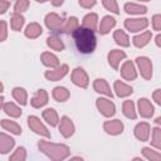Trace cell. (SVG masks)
Listing matches in <instances>:
<instances>
[{"label": "cell", "instance_id": "1", "mask_svg": "<svg viewBox=\"0 0 161 161\" xmlns=\"http://www.w3.org/2000/svg\"><path fill=\"white\" fill-rule=\"evenodd\" d=\"M73 40H74L77 50L80 54L93 53L96 49V45H97V39H96L94 31L88 28H84V26H78L73 31Z\"/></svg>", "mask_w": 161, "mask_h": 161}, {"label": "cell", "instance_id": "2", "mask_svg": "<svg viewBox=\"0 0 161 161\" xmlns=\"http://www.w3.org/2000/svg\"><path fill=\"white\" fill-rule=\"evenodd\" d=\"M39 150L53 160H63L69 155V148L64 145H54L49 142H39Z\"/></svg>", "mask_w": 161, "mask_h": 161}, {"label": "cell", "instance_id": "3", "mask_svg": "<svg viewBox=\"0 0 161 161\" xmlns=\"http://www.w3.org/2000/svg\"><path fill=\"white\" fill-rule=\"evenodd\" d=\"M28 126L30 127L31 131H34L35 133L40 135V136H44V137H49L50 133L48 132L47 127L40 122V119L35 116H29L28 117Z\"/></svg>", "mask_w": 161, "mask_h": 161}, {"label": "cell", "instance_id": "4", "mask_svg": "<svg viewBox=\"0 0 161 161\" xmlns=\"http://www.w3.org/2000/svg\"><path fill=\"white\" fill-rule=\"evenodd\" d=\"M136 60H137L141 75L145 79H150L151 75H152V63H151V60L146 57H138Z\"/></svg>", "mask_w": 161, "mask_h": 161}, {"label": "cell", "instance_id": "5", "mask_svg": "<svg viewBox=\"0 0 161 161\" xmlns=\"http://www.w3.org/2000/svg\"><path fill=\"white\" fill-rule=\"evenodd\" d=\"M45 24L50 29V30H54V31H60L63 24H64V20L63 18H60L59 15L52 13V14H48L47 18H45Z\"/></svg>", "mask_w": 161, "mask_h": 161}, {"label": "cell", "instance_id": "6", "mask_svg": "<svg viewBox=\"0 0 161 161\" xmlns=\"http://www.w3.org/2000/svg\"><path fill=\"white\" fill-rule=\"evenodd\" d=\"M97 107H98L99 112H101L103 116H106V117L113 116V114H114V111H116L114 104H113L111 101L104 99V98L97 99Z\"/></svg>", "mask_w": 161, "mask_h": 161}, {"label": "cell", "instance_id": "7", "mask_svg": "<svg viewBox=\"0 0 161 161\" xmlns=\"http://www.w3.org/2000/svg\"><path fill=\"white\" fill-rule=\"evenodd\" d=\"M147 24H148V21L145 18H142V19H126V21H125V26L130 31H140V30L145 29L147 26Z\"/></svg>", "mask_w": 161, "mask_h": 161}, {"label": "cell", "instance_id": "8", "mask_svg": "<svg viewBox=\"0 0 161 161\" xmlns=\"http://www.w3.org/2000/svg\"><path fill=\"white\" fill-rule=\"evenodd\" d=\"M72 80L74 84L79 86V87H87L88 84V77L86 74V72L82 68H75L73 74H72Z\"/></svg>", "mask_w": 161, "mask_h": 161}, {"label": "cell", "instance_id": "9", "mask_svg": "<svg viewBox=\"0 0 161 161\" xmlns=\"http://www.w3.org/2000/svg\"><path fill=\"white\" fill-rule=\"evenodd\" d=\"M59 131L64 137H70L74 133V126L73 122L68 118V117H63L60 121V126H59Z\"/></svg>", "mask_w": 161, "mask_h": 161}, {"label": "cell", "instance_id": "10", "mask_svg": "<svg viewBox=\"0 0 161 161\" xmlns=\"http://www.w3.org/2000/svg\"><path fill=\"white\" fill-rule=\"evenodd\" d=\"M135 136L140 140V141H147L148 136H150V126L146 122L138 123L135 127Z\"/></svg>", "mask_w": 161, "mask_h": 161}, {"label": "cell", "instance_id": "11", "mask_svg": "<svg viewBox=\"0 0 161 161\" xmlns=\"http://www.w3.org/2000/svg\"><path fill=\"white\" fill-rule=\"evenodd\" d=\"M138 109H140L141 116H142V117H146V118L151 117L152 113H153V106H152V104L150 103V101L146 99V98H141V99L138 101Z\"/></svg>", "mask_w": 161, "mask_h": 161}, {"label": "cell", "instance_id": "12", "mask_svg": "<svg viewBox=\"0 0 161 161\" xmlns=\"http://www.w3.org/2000/svg\"><path fill=\"white\" fill-rule=\"evenodd\" d=\"M104 130L111 133V135H118L122 133L123 131V125L119 119H114V121H108L104 123Z\"/></svg>", "mask_w": 161, "mask_h": 161}, {"label": "cell", "instance_id": "13", "mask_svg": "<svg viewBox=\"0 0 161 161\" xmlns=\"http://www.w3.org/2000/svg\"><path fill=\"white\" fill-rule=\"evenodd\" d=\"M121 75L127 80H133L136 78V69L131 62H126L121 68Z\"/></svg>", "mask_w": 161, "mask_h": 161}, {"label": "cell", "instance_id": "14", "mask_svg": "<svg viewBox=\"0 0 161 161\" xmlns=\"http://www.w3.org/2000/svg\"><path fill=\"white\" fill-rule=\"evenodd\" d=\"M68 72V65H62L60 68H57L55 70H48L45 73V78L49 79V80H58L60 79L62 77H64Z\"/></svg>", "mask_w": 161, "mask_h": 161}, {"label": "cell", "instance_id": "15", "mask_svg": "<svg viewBox=\"0 0 161 161\" xmlns=\"http://www.w3.org/2000/svg\"><path fill=\"white\" fill-rule=\"evenodd\" d=\"M48 102V94L44 89H39L35 96L33 97L31 99V106L35 107V108H39V107H43L45 103Z\"/></svg>", "mask_w": 161, "mask_h": 161}, {"label": "cell", "instance_id": "16", "mask_svg": "<svg viewBox=\"0 0 161 161\" xmlns=\"http://www.w3.org/2000/svg\"><path fill=\"white\" fill-rule=\"evenodd\" d=\"M13 147H14V140L5 133H0V153H6Z\"/></svg>", "mask_w": 161, "mask_h": 161}, {"label": "cell", "instance_id": "17", "mask_svg": "<svg viewBox=\"0 0 161 161\" xmlns=\"http://www.w3.org/2000/svg\"><path fill=\"white\" fill-rule=\"evenodd\" d=\"M125 57H126L125 52L114 49V50H112V52L108 54V62H109V64H111L114 69H117V68H118V64H119V62H121V59H123Z\"/></svg>", "mask_w": 161, "mask_h": 161}, {"label": "cell", "instance_id": "18", "mask_svg": "<svg viewBox=\"0 0 161 161\" xmlns=\"http://www.w3.org/2000/svg\"><path fill=\"white\" fill-rule=\"evenodd\" d=\"M114 24H116V20L112 16H109V15L104 16L101 21V25H99V33L101 34H107L114 26Z\"/></svg>", "mask_w": 161, "mask_h": 161}, {"label": "cell", "instance_id": "19", "mask_svg": "<svg viewBox=\"0 0 161 161\" xmlns=\"http://www.w3.org/2000/svg\"><path fill=\"white\" fill-rule=\"evenodd\" d=\"M114 91H116L118 97H126V96L132 93V87L127 86L126 83H123L121 80H117L114 83Z\"/></svg>", "mask_w": 161, "mask_h": 161}, {"label": "cell", "instance_id": "20", "mask_svg": "<svg viewBox=\"0 0 161 161\" xmlns=\"http://www.w3.org/2000/svg\"><path fill=\"white\" fill-rule=\"evenodd\" d=\"M94 89L99 93H103V94H107V96H111L112 97V92H111V88L108 86V83L104 80V79H96L94 82Z\"/></svg>", "mask_w": 161, "mask_h": 161}, {"label": "cell", "instance_id": "21", "mask_svg": "<svg viewBox=\"0 0 161 161\" xmlns=\"http://www.w3.org/2000/svg\"><path fill=\"white\" fill-rule=\"evenodd\" d=\"M150 40H151V33L150 31H145V33H142V34H140V35H137V36L133 38V44L137 48H142Z\"/></svg>", "mask_w": 161, "mask_h": 161}, {"label": "cell", "instance_id": "22", "mask_svg": "<svg viewBox=\"0 0 161 161\" xmlns=\"http://www.w3.org/2000/svg\"><path fill=\"white\" fill-rule=\"evenodd\" d=\"M1 126H3V128H5L6 131H10V132L14 133V135H20V133H21V127H20L18 123L13 122V121L3 119V121H1Z\"/></svg>", "mask_w": 161, "mask_h": 161}, {"label": "cell", "instance_id": "23", "mask_svg": "<svg viewBox=\"0 0 161 161\" xmlns=\"http://www.w3.org/2000/svg\"><path fill=\"white\" fill-rule=\"evenodd\" d=\"M42 62H43L44 65L50 67V68H54V67H57L59 64L58 58L52 53H43L42 54Z\"/></svg>", "mask_w": 161, "mask_h": 161}, {"label": "cell", "instance_id": "24", "mask_svg": "<svg viewBox=\"0 0 161 161\" xmlns=\"http://www.w3.org/2000/svg\"><path fill=\"white\" fill-rule=\"evenodd\" d=\"M44 119L50 125V126H57L58 125V114L53 108H48L43 112Z\"/></svg>", "mask_w": 161, "mask_h": 161}, {"label": "cell", "instance_id": "25", "mask_svg": "<svg viewBox=\"0 0 161 161\" xmlns=\"http://www.w3.org/2000/svg\"><path fill=\"white\" fill-rule=\"evenodd\" d=\"M125 10H126V13H128V14H143V13L147 11V8H146V6H142V5L127 3V4L125 5Z\"/></svg>", "mask_w": 161, "mask_h": 161}, {"label": "cell", "instance_id": "26", "mask_svg": "<svg viewBox=\"0 0 161 161\" xmlns=\"http://www.w3.org/2000/svg\"><path fill=\"white\" fill-rule=\"evenodd\" d=\"M113 38H114L116 43L119 44V45H122V47H128V45H130V40H128L127 34H126L123 30H121V29L114 31Z\"/></svg>", "mask_w": 161, "mask_h": 161}, {"label": "cell", "instance_id": "27", "mask_svg": "<svg viewBox=\"0 0 161 161\" xmlns=\"http://www.w3.org/2000/svg\"><path fill=\"white\" fill-rule=\"evenodd\" d=\"M78 28V20H77V18H69L68 20H67V23L62 26V29H60V31H63V33H65V34H69V33H73L75 29Z\"/></svg>", "mask_w": 161, "mask_h": 161}, {"label": "cell", "instance_id": "28", "mask_svg": "<svg viewBox=\"0 0 161 161\" xmlns=\"http://www.w3.org/2000/svg\"><path fill=\"white\" fill-rule=\"evenodd\" d=\"M42 34V26L36 23H31L30 25H28L26 30H25V35L28 38H36Z\"/></svg>", "mask_w": 161, "mask_h": 161}, {"label": "cell", "instance_id": "29", "mask_svg": "<svg viewBox=\"0 0 161 161\" xmlns=\"http://www.w3.org/2000/svg\"><path fill=\"white\" fill-rule=\"evenodd\" d=\"M53 97H54L58 102H64L65 99H68L69 92H68L67 88H64V87H55L54 91H53Z\"/></svg>", "mask_w": 161, "mask_h": 161}, {"label": "cell", "instance_id": "30", "mask_svg": "<svg viewBox=\"0 0 161 161\" xmlns=\"http://www.w3.org/2000/svg\"><path fill=\"white\" fill-rule=\"evenodd\" d=\"M83 26L88 28L91 30H96L97 28V15L96 14H88L83 19Z\"/></svg>", "mask_w": 161, "mask_h": 161}, {"label": "cell", "instance_id": "31", "mask_svg": "<svg viewBox=\"0 0 161 161\" xmlns=\"http://www.w3.org/2000/svg\"><path fill=\"white\" fill-rule=\"evenodd\" d=\"M4 111H5L6 114H9L11 117H19L21 114V109L18 106H15L14 103H11V102L4 104Z\"/></svg>", "mask_w": 161, "mask_h": 161}, {"label": "cell", "instance_id": "32", "mask_svg": "<svg viewBox=\"0 0 161 161\" xmlns=\"http://www.w3.org/2000/svg\"><path fill=\"white\" fill-rule=\"evenodd\" d=\"M47 43H48V45H49L52 49H54V50H63V49H64L63 42H62L58 36H55V35L49 36V38L47 39Z\"/></svg>", "mask_w": 161, "mask_h": 161}, {"label": "cell", "instance_id": "33", "mask_svg": "<svg viewBox=\"0 0 161 161\" xmlns=\"http://www.w3.org/2000/svg\"><path fill=\"white\" fill-rule=\"evenodd\" d=\"M123 114L128 118L135 119L136 118V112H135V106L132 103V101H126L123 103Z\"/></svg>", "mask_w": 161, "mask_h": 161}, {"label": "cell", "instance_id": "34", "mask_svg": "<svg viewBox=\"0 0 161 161\" xmlns=\"http://www.w3.org/2000/svg\"><path fill=\"white\" fill-rule=\"evenodd\" d=\"M13 97L20 103V104H25L26 103V92L23 88H14L13 89Z\"/></svg>", "mask_w": 161, "mask_h": 161}, {"label": "cell", "instance_id": "35", "mask_svg": "<svg viewBox=\"0 0 161 161\" xmlns=\"http://www.w3.org/2000/svg\"><path fill=\"white\" fill-rule=\"evenodd\" d=\"M142 153L147 160H151V161H158L161 158V155L158 153V151H153L148 147L142 148Z\"/></svg>", "mask_w": 161, "mask_h": 161}, {"label": "cell", "instance_id": "36", "mask_svg": "<svg viewBox=\"0 0 161 161\" xmlns=\"http://www.w3.org/2000/svg\"><path fill=\"white\" fill-rule=\"evenodd\" d=\"M23 24H24V18H23L20 14H16V13H15V14L13 15V18H11V28H13L15 31H18V30L21 29Z\"/></svg>", "mask_w": 161, "mask_h": 161}, {"label": "cell", "instance_id": "37", "mask_svg": "<svg viewBox=\"0 0 161 161\" xmlns=\"http://www.w3.org/2000/svg\"><path fill=\"white\" fill-rule=\"evenodd\" d=\"M152 145L156 147V148H160L161 147V131L160 128H155L153 132H152Z\"/></svg>", "mask_w": 161, "mask_h": 161}, {"label": "cell", "instance_id": "38", "mask_svg": "<svg viewBox=\"0 0 161 161\" xmlns=\"http://www.w3.org/2000/svg\"><path fill=\"white\" fill-rule=\"evenodd\" d=\"M28 8H29V0H18L14 6V10L16 14H19V13L25 11Z\"/></svg>", "mask_w": 161, "mask_h": 161}, {"label": "cell", "instance_id": "39", "mask_svg": "<svg viewBox=\"0 0 161 161\" xmlns=\"http://www.w3.org/2000/svg\"><path fill=\"white\" fill-rule=\"evenodd\" d=\"M103 6L114 14L118 13V5H117L116 0H103Z\"/></svg>", "mask_w": 161, "mask_h": 161}, {"label": "cell", "instance_id": "40", "mask_svg": "<svg viewBox=\"0 0 161 161\" xmlns=\"http://www.w3.org/2000/svg\"><path fill=\"white\" fill-rule=\"evenodd\" d=\"M25 157H26L25 148L24 147H18V150L15 151V153L10 156V160H25Z\"/></svg>", "mask_w": 161, "mask_h": 161}, {"label": "cell", "instance_id": "41", "mask_svg": "<svg viewBox=\"0 0 161 161\" xmlns=\"http://www.w3.org/2000/svg\"><path fill=\"white\" fill-rule=\"evenodd\" d=\"M152 24H153V29H155V30H160V29H161V16H160L158 14L153 16Z\"/></svg>", "mask_w": 161, "mask_h": 161}, {"label": "cell", "instance_id": "42", "mask_svg": "<svg viewBox=\"0 0 161 161\" xmlns=\"http://www.w3.org/2000/svg\"><path fill=\"white\" fill-rule=\"evenodd\" d=\"M6 38V24L5 21L0 23V42H3Z\"/></svg>", "mask_w": 161, "mask_h": 161}, {"label": "cell", "instance_id": "43", "mask_svg": "<svg viewBox=\"0 0 161 161\" xmlns=\"http://www.w3.org/2000/svg\"><path fill=\"white\" fill-rule=\"evenodd\" d=\"M94 4H96V0H79V5L83 8H87V9L92 8Z\"/></svg>", "mask_w": 161, "mask_h": 161}, {"label": "cell", "instance_id": "44", "mask_svg": "<svg viewBox=\"0 0 161 161\" xmlns=\"http://www.w3.org/2000/svg\"><path fill=\"white\" fill-rule=\"evenodd\" d=\"M9 6H10V3H9V1H6V0H0V14H4V13L8 10Z\"/></svg>", "mask_w": 161, "mask_h": 161}, {"label": "cell", "instance_id": "45", "mask_svg": "<svg viewBox=\"0 0 161 161\" xmlns=\"http://www.w3.org/2000/svg\"><path fill=\"white\" fill-rule=\"evenodd\" d=\"M160 93H161V91L160 89H157L155 93H153V98H155V101H156V103H161V98H160Z\"/></svg>", "mask_w": 161, "mask_h": 161}, {"label": "cell", "instance_id": "46", "mask_svg": "<svg viewBox=\"0 0 161 161\" xmlns=\"http://www.w3.org/2000/svg\"><path fill=\"white\" fill-rule=\"evenodd\" d=\"M63 1H64V0H52V4H53L54 6H59V5L63 4Z\"/></svg>", "mask_w": 161, "mask_h": 161}, {"label": "cell", "instance_id": "47", "mask_svg": "<svg viewBox=\"0 0 161 161\" xmlns=\"http://www.w3.org/2000/svg\"><path fill=\"white\" fill-rule=\"evenodd\" d=\"M156 44H157V47L161 45V35H157L156 36Z\"/></svg>", "mask_w": 161, "mask_h": 161}, {"label": "cell", "instance_id": "48", "mask_svg": "<svg viewBox=\"0 0 161 161\" xmlns=\"http://www.w3.org/2000/svg\"><path fill=\"white\" fill-rule=\"evenodd\" d=\"M3 101H4V98H3V97H0V108H1V104H3Z\"/></svg>", "mask_w": 161, "mask_h": 161}, {"label": "cell", "instance_id": "49", "mask_svg": "<svg viewBox=\"0 0 161 161\" xmlns=\"http://www.w3.org/2000/svg\"><path fill=\"white\" fill-rule=\"evenodd\" d=\"M3 91V84H1V82H0V92Z\"/></svg>", "mask_w": 161, "mask_h": 161}, {"label": "cell", "instance_id": "50", "mask_svg": "<svg viewBox=\"0 0 161 161\" xmlns=\"http://www.w3.org/2000/svg\"><path fill=\"white\" fill-rule=\"evenodd\" d=\"M36 1H39V3H44V1H47V0H36Z\"/></svg>", "mask_w": 161, "mask_h": 161}, {"label": "cell", "instance_id": "51", "mask_svg": "<svg viewBox=\"0 0 161 161\" xmlns=\"http://www.w3.org/2000/svg\"><path fill=\"white\" fill-rule=\"evenodd\" d=\"M140 1H150V0H140Z\"/></svg>", "mask_w": 161, "mask_h": 161}]
</instances>
